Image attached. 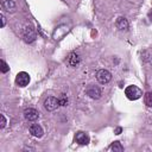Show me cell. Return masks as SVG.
I'll use <instances>...</instances> for the list:
<instances>
[{"mask_svg": "<svg viewBox=\"0 0 152 152\" xmlns=\"http://www.w3.org/2000/svg\"><path fill=\"white\" fill-rule=\"evenodd\" d=\"M125 95L127 96L128 100H138L142 96V91L140 88H138L137 86H128L126 89H125Z\"/></svg>", "mask_w": 152, "mask_h": 152, "instance_id": "1", "label": "cell"}, {"mask_svg": "<svg viewBox=\"0 0 152 152\" xmlns=\"http://www.w3.org/2000/svg\"><path fill=\"white\" fill-rule=\"evenodd\" d=\"M86 94H87L90 99L97 100V99H100V97H101L102 91H101L100 87L94 86V84H90V86H88V87L86 88Z\"/></svg>", "mask_w": 152, "mask_h": 152, "instance_id": "2", "label": "cell"}, {"mask_svg": "<svg viewBox=\"0 0 152 152\" xmlns=\"http://www.w3.org/2000/svg\"><path fill=\"white\" fill-rule=\"evenodd\" d=\"M23 37H24V40L26 43H32L36 40L37 38V34H36V31L33 27L31 26H25L24 31H23Z\"/></svg>", "mask_w": 152, "mask_h": 152, "instance_id": "3", "label": "cell"}, {"mask_svg": "<svg viewBox=\"0 0 152 152\" xmlns=\"http://www.w3.org/2000/svg\"><path fill=\"white\" fill-rule=\"evenodd\" d=\"M96 80L101 84H106L112 80V74L106 69H101V70H99L96 72Z\"/></svg>", "mask_w": 152, "mask_h": 152, "instance_id": "4", "label": "cell"}, {"mask_svg": "<svg viewBox=\"0 0 152 152\" xmlns=\"http://www.w3.org/2000/svg\"><path fill=\"white\" fill-rule=\"evenodd\" d=\"M59 106V100L53 97V96H49L45 101H44V108L49 112H53L55 109H57Z\"/></svg>", "mask_w": 152, "mask_h": 152, "instance_id": "5", "label": "cell"}, {"mask_svg": "<svg viewBox=\"0 0 152 152\" xmlns=\"http://www.w3.org/2000/svg\"><path fill=\"white\" fill-rule=\"evenodd\" d=\"M28 82H30V75L25 71H20L15 76V83L19 87H26L28 84Z\"/></svg>", "mask_w": 152, "mask_h": 152, "instance_id": "6", "label": "cell"}, {"mask_svg": "<svg viewBox=\"0 0 152 152\" xmlns=\"http://www.w3.org/2000/svg\"><path fill=\"white\" fill-rule=\"evenodd\" d=\"M68 31H69V27H68L66 25H59V26L56 27V30L53 31V33H52V38L56 39V40L62 39V38L68 33Z\"/></svg>", "mask_w": 152, "mask_h": 152, "instance_id": "7", "label": "cell"}, {"mask_svg": "<svg viewBox=\"0 0 152 152\" xmlns=\"http://www.w3.org/2000/svg\"><path fill=\"white\" fill-rule=\"evenodd\" d=\"M24 118L27 121H36L39 118V112L34 108H26L24 110Z\"/></svg>", "mask_w": 152, "mask_h": 152, "instance_id": "8", "label": "cell"}, {"mask_svg": "<svg viewBox=\"0 0 152 152\" xmlns=\"http://www.w3.org/2000/svg\"><path fill=\"white\" fill-rule=\"evenodd\" d=\"M75 141L80 145H87L90 141V138L86 132H77L75 135Z\"/></svg>", "mask_w": 152, "mask_h": 152, "instance_id": "9", "label": "cell"}, {"mask_svg": "<svg viewBox=\"0 0 152 152\" xmlns=\"http://www.w3.org/2000/svg\"><path fill=\"white\" fill-rule=\"evenodd\" d=\"M30 133H31V135H33L34 138H40V137H43V134H44V129H43V127H42L40 125L33 124V125L30 126Z\"/></svg>", "mask_w": 152, "mask_h": 152, "instance_id": "10", "label": "cell"}, {"mask_svg": "<svg viewBox=\"0 0 152 152\" xmlns=\"http://www.w3.org/2000/svg\"><path fill=\"white\" fill-rule=\"evenodd\" d=\"M115 25H116V27H118L119 30H122V31L128 28V21H127V19L124 18V17H119V18L116 19V21H115Z\"/></svg>", "mask_w": 152, "mask_h": 152, "instance_id": "11", "label": "cell"}, {"mask_svg": "<svg viewBox=\"0 0 152 152\" xmlns=\"http://www.w3.org/2000/svg\"><path fill=\"white\" fill-rule=\"evenodd\" d=\"M2 7L4 10L8 11V12H14L17 6H15V2L13 0H4L2 1Z\"/></svg>", "mask_w": 152, "mask_h": 152, "instance_id": "12", "label": "cell"}, {"mask_svg": "<svg viewBox=\"0 0 152 152\" xmlns=\"http://www.w3.org/2000/svg\"><path fill=\"white\" fill-rule=\"evenodd\" d=\"M80 61H81V58H80L78 53H76V52H71V53L69 55L68 62H69V64H70L71 66H76V65L80 63Z\"/></svg>", "mask_w": 152, "mask_h": 152, "instance_id": "13", "label": "cell"}, {"mask_svg": "<svg viewBox=\"0 0 152 152\" xmlns=\"http://www.w3.org/2000/svg\"><path fill=\"white\" fill-rule=\"evenodd\" d=\"M109 148H110L112 151H114V152H122V151H124V146L121 145L120 141H114V142L109 146Z\"/></svg>", "mask_w": 152, "mask_h": 152, "instance_id": "14", "label": "cell"}, {"mask_svg": "<svg viewBox=\"0 0 152 152\" xmlns=\"http://www.w3.org/2000/svg\"><path fill=\"white\" fill-rule=\"evenodd\" d=\"M144 101H145V104H146V106L152 107V93H151V91L145 93V95H144Z\"/></svg>", "mask_w": 152, "mask_h": 152, "instance_id": "15", "label": "cell"}, {"mask_svg": "<svg viewBox=\"0 0 152 152\" xmlns=\"http://www.w3.org/2000/svg\"><path fill=\"white\" fill-rule=\"evenodd\" d=\"M0 64H1V66H0L1 72H4V74H5V72H7V71L10 70V66L7 65V63H6L4 59H1V61H0Z\"/></svg>", "mask_w": 152, "mask_h": 152, "instance_id": "16", "label": "cell"}, {"mask_svg": "<svg viewBox=\"0 0 152 152\" xmlns=\"http://www.w3.org/2000/svg\"><path fill=\"white\" fill-rule=\"evenodd\" d=\"M58 100H59V106H66L68 104V97L65 95H62L61 99H58Z\"/></svg>", "mask_w": 152, "mask_h": 152, "instance_id": "17", "label": "cell"}, {"mask_svg": "<svg viewBox=\"0 0 152 152\" xmlns=\"http://www.w3.org/2000/svg\"><path fill=\"white\" fill-rule=\"evenodd\" d=\"M0 116H1V126H0V128H5V126H6V124H7L6 118H5V115H4V114H1Z\"/></svg>", "mask_w": 152, "mask_h": 152, "instance_id": "18", "label": "cell"}, {"mask_svg": "<svg viewBox=\"0 0 152 152\" xmlns=\"http://www.w3.org/2000/svg\"><path fill=\"white\" fill-rule=\"evenodd\" d=\"M0 17H1V27H4L6 25V18H5V15L2 13L0 14Z\"/></svg>", "mask_w": 152, "mask_h": 152, "instance_id": "19", "label": "cell"}, {"mask_svg": "<svg viewBox=\"0 0 152 152\" xmlns=\"http://www.w3.org/2000/svg\"><path fill=\"white\" fill-rule=\"evenodd\" d=\"M120 132H121V128L119 127V128H116V131H115V134H120Z\"/></svg>", "mask_w": 152, "mask_h": 152, "instance_id": "20", "label": "cell"}, {"mask_svg": "<svg viewBox=\"0 0 152 152\" xmlns=\"http://www.w3.org/2000/svg\"><path fill=\"white\" fill-rule=\"evenodd\" d=\"M148 18H150V20L152 21V12H150V13H148Z\"/></svg>", "mask_w": 152, "mask_h": 152, "instance_id": "21", "label": "cell"}]
</instances>
